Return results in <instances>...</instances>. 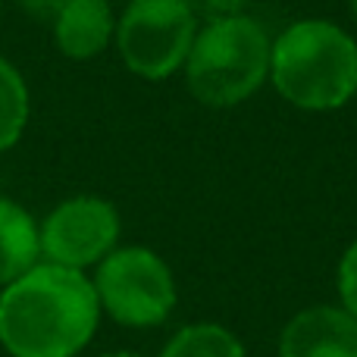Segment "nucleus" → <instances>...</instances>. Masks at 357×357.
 Listing matches in <instances>:
<instances>
[{
  "label": "nucleus",
  "mask_w": 357,
  "mask_h": 357,
  "mask_svg": "<svg viewBox=\"0 0 357 357\" xmlns=\"http://www.w3.org/2000/svg\"><path fill=\"white\" fill-rule=\"evenodd\" d=\"M98 323V291L82 270L44 260L0 289V345L10 357H75Z\"/></svg>",
  "instance_id": "nucleus-1"
},
{
  "label": "nucleus",
  "mask_w": 357,
  "mask_h": 357,
  "mask_svg": "<svg viewBox=\"0 0 357 357\" xmlns=\"http://www.w3.org/2000/svg\"><path fill=\"white\" fill-rule=\"evenodd\" d=\"M270 82L295 110H342L357 94L354 35L329 19H298L273 41Z\"/></svg>",
  "instance_id": "nucleus-2"
},
{
  "label": "nucleus",
  "mask_w": 357,
  "mask_h": 357,
  "mask_svg": "<svg viewBox=\"0 0 357 357\" xmlns=\"http://www.w3.org/2000/svg\"><path fill=\"white\" fill-rule=\"evenodd\" d=\"M273 41L248 13L213 16L201 25L185 60V85L197 104L232 110L270 82Z\"/></svg>",
  "instance_id": "nucleus-3"
},
{
  "label": "nucleus",
  "mask_w": 357,
  "mask_h": 357,
  "mask_svg": "<svg viewBox=\"0 0 357 357\" xmlns=\"http://www.w3.org/2000/svg\"><path fill=\"white\" fill-rule=\"evenodd\" d=\"M91 282L98 291L100 314L132 329H151L167 323L178 301L169 264L144 245L113 248L98 264Z\"/></svg>",
  "instance_id": "nucleus-4"
},
{
  "label": "nucleus",
  "mask_w": 357,
  "mask_h": 357,
  "mask_svg": "<svg viewBox=\"0 0 357 357\" xmlns=\"http://www.w3.org/2000/svg\"><path fill=\"white\" fill-rule=\"evenodd\" d=\"M197 29L191 0H129L113 41L129 73L163 82L185 66Z\"/></svg>",
  "instance_id": "nucleus-5"
},
{
  "label": "nucleus",
  "mask_w": 357,
  "mask_h": 357,
  "mask_svg": "<svg viewBox=\"0 0 357 357\" xmlns=\"http://www.w3.org/2000/svg\"><path fill=\"white\" fill-rule=\"evenodd\" d=\"M119 229H123L119 213L107 197H66L38 226L41 257L47 264H60L85 273L88 266H98L113 248H119Z\"/></svg>",
  "instance_id": "nucleus-6"
},
{
  "label": "nucleus",
  "mask_w": 357,
  "mask_h": 357,
  "mask_svg": "<svg viewBox=\"0 0 357 357\" xmlns=\"http://www.w3.org/2000/svg\"><path fill=\"white\" fill-rule=\"evenodd\" d=\"M279 357H357V317L342 304H314L279 333Z\"/></svg>",
  "instance_id": "nucleus-7"
},
{
  "label": "nucleus",
  "mask_w": 357,
  "mask_h": 357,
  "mask_svg": "<svg viewBox=\"0 0 357 357\" xmlns=\"http://www.w3.org/2000/svg\"><path fill=\"white\" fill-rule=\"evenodd\" d=\"M54 41L69 60H94L116 38L110 0H69L54 19Z\"/></svg>",
  "instance_id": "nucleus-8"
},
{
  "label": "nucleus",
  "mask_w": 357,
  "mask_h": 357,
  "mask_svg": "<svg viewBox=\"0 0 357 357\" xmlns=\"http://www.w3.org/2000/svg\"><path fill=\"white\" fill-rule=\"evenodd\" d=\"M41 257V232L22 204L0 197V289L29 273Z\"/></svg>",
  "instance_id": "nucleus-9"
},
{
  "label": "nucleus",
  "mask_w": 357,
  "mask_h": 357,
  "mask_svg": "<svg viewBox=\"0 0 357 357\" xmlns=\"http://www.w3.org/2000/svg\"><path fill=\"white\" fill-rule=\"evenodd\" d=\"M160 357H245V345L222 323H188L163 345Z\"/></svg>",
  "instance_id": "nucleus-10"
},
{
  "label": "nucleus",
  "mask_w": 357,
  "mask_h": 357,
  "mask_svg": "<svg viewBox=\"0 0 357 357\" xmlns=\"http://www.w3.org/2000/svg\"><path fill=\"white\" fill-rule=\"evenodd\" d=\"M29 85L10 60L0 56V151H10L29 126Z\"/></svg>",
  "instance_id": "nucleus-11"
},
{
  "label": "nucleus",
  "mask_w": 357,
  "mask_h": 357,
  "mask_svg": "<svg viewBox=\"0 0 357 357\" xmlns=\"http://www.w3.org/2000/svg\"><path fill=\"white\" fill-rule=\"evenodd\" d=\"M335 282H339V301L342 307L351 317H357V238L345 248L339 260V273H335Z\"/></svg>",
  "instance_id": "nucleus-12"
},
{
  "label": "nucleus",
  "mask_w": 357,
  "mask_h": 357,
  "mask_svg": "<svg viewBox=\"0 0 357 357\" xmlns=\"http://www.w3.org/2000/svg\"><path fill=\"white\" fill-rule=\"evenodd\" d=\"M16 3L22 6L25 13L38 16V19H54L56 13H60L63 6L69 3V0H16Z\"/></svg>",
  "instance_id": "nucleus-13"
},
{
  "label": "nucleus",
  "mask_w": 357,
  "mask_h": 357,
  "mask_svg": "<svg viewBox=\"0 0 357 357\" xmlns=\"http://www.w3.org/2000/svg\"><path fill=\"white\" fill-rule=\"evenodd\" d=\"M210 16H235V13H245V6L251 0H197Z\"/></svg>",
  "instance_id": "nucleus-14"
},
{
  "label": "nucleus",
  "mask_w": 357,
  "mask_h": 357,
  "mask_svg": "<svg viewBox=\"0 0 357 357\" xmlns=\"http://www.w3.org/2000/svg\"><path fill=\"white\" fill-rule=\"evenodd\" d=\"M100 357H144V354H135V351H110V354H100Z\"/></svg>",
  "instance_id": "nucleus-15"
},
{
  "label": "nucleus",
  "mask_w": 357,
  "mask_h": 357,
  "mask_svg": "<svg viewBox=\"0 0 357 357\" xmlns=\"http://www.w3.org/2000/svg\"><path fill=\"white\" fill-rule=\"evenodd\" d=\"M348 3H351V16L357 19V0H348Z\"/></svg>",
  "instance_id": "nucleus-16"
},
{
  "label": "nucleus",
  "mask_w": 357,
  "mask_h": 357,
  "mask_svg": "<svg viewBox=\"0 0 357 357\" xmlns=\"http://www.w3.org/2000/svg\"><path fill=\"white\" fill-rule=\"evenodd\" d=\"M0 16H3V0H0Z\"/></svg>",
  "instance_id": "nucleus-17"
}]
</instances>
